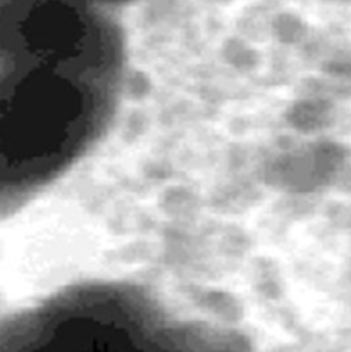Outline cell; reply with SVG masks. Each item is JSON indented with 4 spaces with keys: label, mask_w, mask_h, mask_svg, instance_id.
<instances>
[{
    "label": "cell",
    "mask_w": 351,
    "mask_h": 352,
    "mask_svg": "<svg viewBox=\"0 0 351 352\" xmlns=\"http://www.w3.org/2000/svg\"><path fill=\"white\" fill-rule=\"evenodd\" d=\"M119 45L114 26L61 52L0 62V213L61 174L100 133Z\"/></svg>",
    "instance_id": "cell-1"
},
{
    "label": "cell",
    "mask_w": 351,
    "mask_h": 352,
    "mask_svg": "<svg viewBox=\"0 0 351 352\" xmlns=\"http://www.w3.org/2000/svg\"><path fill=\"white\" fill-rule=\"evenodd\" d=\"M186 337L131 296L88 291L10 323L0 352H181Z\"/></svg>",
    "instance_id": "cell-2"
},
{
    "label": "cell",
    "mask_w": 351,
    "mask_h": 352,
    "mask_svg": "<svg viewBox=\"0 0 351 352\" xmlns=\"http://www.w3.org/2000/svg\"><path fill=\"white\" fill-rule=\"evenodd\" d=\"M181 352H240L222 340L210 339V337L196 336V333H188L186 342Z\"/></svg>",
    "instance_id": "cell-3"
}]
</instances>
